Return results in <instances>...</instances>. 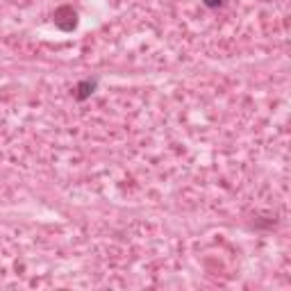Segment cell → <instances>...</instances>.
<instances>
[{
    "mask_svg": "<svg viewBox=\"0 0 291 291\" xmlns=\"http://www.w3.org/2000/svg\"><path fill=\"white\" fill-rule=\"evenodd\" d=\"M219 2H221V0H205V5H209V7H216Z\"/></svg>",
    "mask_w": 291,
    "mask_h": 291,
    "instance_id": "1",
    "label": "cell"
}]
</instances>
